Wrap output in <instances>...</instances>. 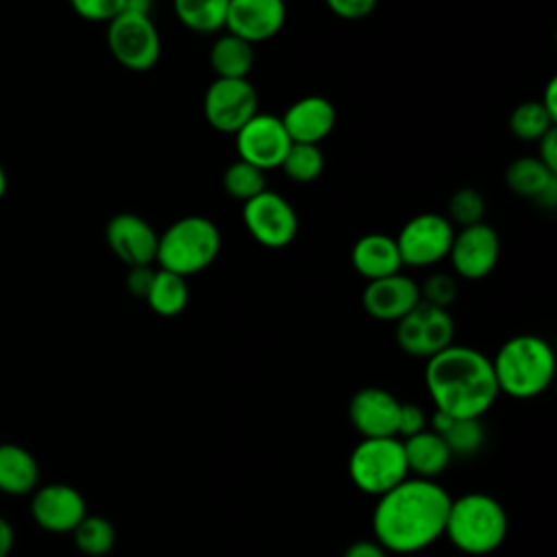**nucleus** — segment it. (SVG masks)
Masks as SVG:
<instances>
[{"instance_id": "obj_1", "label": "nucleus", "mask_w": 557, "mask_h": 557, "mask_svg": "<svg viewBox=\"0 0 557 557\" xmlns=\"http://www.w3.org/2000/svg\"><path fill=\"white\" fill-rule=\"evenodd\" d=\"M450 494L431 479L407 476L381 494L372 511L374 540L387 553H420L444 535Z\"/></svg>"}, {"instance_id": "obj_2", "label": "nucleus", "mask_w": 557, "mask_h": 557, "mask_svg": "<svg viewBox=\"0 0 557 557\" xmlns=\"http://www.w3.org/2000/svg\"><path fill=\"white\" fill-rule=\"evenodd\" d=\"M424 385L435 409L450 418H481L500 394L492 359L459 344L426 359Z\"/></svg>"}, {"instance_id": "obj_3", "label": "nucleus", "mask_w": 557, "mask_h": 557, "mask_svg": "<svg viewBox=\"0 0 557 557\" xmlns=\"http://www.w3.org/2000/svg\"><path fill=\"white\" fill-rule=\"evenodd\" d=\"M500 394L511 398H535L546 392L557 372V359L550 344L533 333L509 337L492 359Z\"/></svg>"}, {"instance_id": "obj_4", "label": "nucleus", "mask_w": 557, "mask_h": 557, "mask_svg": "<svg viewBox=\"0 0 557 557\" xmlns=\"http://www.w3.org/2000/svg\"><path fill=\"white\" fill-rule=\"evenodd\" d=\"M505 507L490 494L470 492L450 500L444 535L466 555H490L507 537Z\"/></svg>"}, {"instance_id": "obj_5", "label": "nucleus", "mask_w": 557, "mask_h": 557, "mask_svg": "<svg viewBox=\"0 0 557 557\" xmlns=\"http://www.w3.org/2000/svg\"><path fill=\"white\" fill-rule=\"evenodd\" d=\"M222 248V235L205 215H183L159 233L157 257L161 270L178 276H194L207 270Z\"/></svg>"}, {"instance_id": "obj_6", "label": "nucleus", "mask_w": 557, "mask_h": 557, "mask_svg": "<svg viewBox=\"0 0 557 557\" xmlns=\"http://www.w3.org/2000/svg\"><path fill=\"white\" fill-rule=\"evenodd\" d=\"M348 474L357 490L381 496L409 476L400 437H361L348 459Z\"/></svg>"}, {"instance_id": "obj_7", "label": "nucleus", "mask_w": 557, "mask_h": 557, "mask_svg": "<svg viewBox=\"0 0 557 557\" xmlns=\"http://www.w3.org/2000/svg\"><path fill=\"white\" fill-rule=\"evenodd\" d=\"M113 59L131 72H148L161 59V35L150 15L124 11L107 24Z\"/></svg>"}, {"instance_id": "obj_8", "label": "nucleus", "mask_w": 557, "mask_h": 557, "mask_svg": "<svg viewBox=\"0 0 557 557\" xmlns=\"http://www.w3.org/2000/svg\"><path fill=\"white\" fill-rule=\"evenodd\" d=\"M455 226L442 213H418L409 218L394 237L403 265L429 268L448 257Z\"/></svg>"}, {"instance_id": "obj_9", "label": "nucleus", "mask_w": 557, "mask_h": 557, "mask_svg": "<svg viewBox=\"0 0 557 557\" xmlns=\"http://www.w3.org/2000/svg\"><path fill=\"white\" fill-rule=\"evenodd\" d=\"M242 220L248 235L265 248H285L298 235L296 209L285 196L272 189H263L246 200L242 205Z\"/></svg>"}, {"instance_id": "obj_10", "label": "nucleus", "mask_w": 557, "mask_h": 557, "mask_svg": "<svg viewBox=\"0 0 557 557\" xmlns=\"http://www.w3.org/2000/svg\"><path fill=\"white\" fill-rule=\"evenodd\" d=\"M455 320L448 309L420 300L396 322V344L403 352L429 359L453 344Z\"/></svg>"}, {"instance_id": "obj_11", "label": "nucleus", "mask_w": 557, "mask_h": 557, "mask_svg": "<svg viewBox=\"0 0 557 557\" xmlns=\"http://www.w3.org/2000/svg\"><path fill=\"white\" fill-rule=\"evenodd\" d=\"M259 111V96L248 78H215L202 98V113L218 133L235 135Z\"/></svg>"}, {"instance_id": "obj_12", "label": "nucleus", "mask_w": 557, "mask_h": 557, "mask_svg": "<svg viewBox=\"0 0 557 557\" xmlns=\"http://www.w3.org/2000/svg\"><path fill=\"white\" fill-rule=\"evenodd\" d=\"M292 139L278 115L257 111L237 133L235 150L237 159L259 168L261 172L281 168Z\"/></svg>"}, {"instance_id": "obj_13", "label": "nucleus", "mask_w": 557, "mask_h": 557, "mask_svg": "<svg viewBox=\"0 0 557 557\" xmlns=\"http://www.w3.org/2000/svg\"><path fill=\"white\" fill-rule=\"evenodd\" d=\"M500 257L498 233L487 224L479 222L455 231L448 259L457 276L479 281L492 274Z\"/></svg>"}, {"instance_id": "obj_14", "label": "nucleus", "mask_w": 557, "mask_h": 557, "mask_svg": "<svg viewBox=\"0 0 557 557\" xmlns=\"http://www.w3.org/2000/svg\"><path fill=\"white\" fill-rule=\"evenodd\" d=\"M30 516L48 533H72L87 516V503L67 483H46L33 492Z\"/></svg>"}, {"instance_id": "obj_15", "label": "nucleus", "mask_w": 557, "mask_h": 557, "mask_svg": "<svg viewBox=\"0 0 557 557\" xmlns=\"http://www.w3.org/2000/svg\"><path fill=\"white\" fill-rule=\"evenodd\" d=\"M104 239L111 252L128 268L154 263L159 233L137 213H115L104 226Z\"/></svg>"}, {"instance_id": "obj_16", "label": "nucleus", "mask_w": 557, "mask_h": 557, "mask_svg": "<svg viewBox=\"0 0 557 557\" xmlns=\"http://www.w3.org/2000/svg\"><path fill=\"white\" fill-rule=\"evenodd\" d=\"M400 400L376 385L361 387L348 403V420L361 437H396Z\"/></svg>"}, {"instance_id": "obj_17", "label": "nucleus", "mask_w": 557, "mask_h": 557, "mask_svg": "<svg viewBox=\"0 0 557 557\" xmlns=\"http://www.w3.org/2000/svg\"><path fill=\"white\" fill-rule=\"evenodd\" d=\"M418 302H420V285L403 272L368 281L361 294V305L366 313L383 322H398Z\"/></svg>"}, {"instance_id": "obj_18", "label": "nucleus", "mask_w": 557, "mask_h": 557, "mask_svg": "<svg viewBox=\"0 0 557 557\" xmlns=\"http://www.w3.org/2000/svg\"><path fill=\"white\" fill-rule=\"evenodd\" d=\"M285 0H228L224 28L248 44L272 39L285 24Z\"/></svg>"}, {"instance_id": "obj_19", "label": "nucleus", "mask_w": 557, "mask_h": 557, "mask_svg": "<svg viewBox=\"0 0 557 557\" xmlns=\"http://www.w3.org/2000/svg\"><path fill=\"white\" fill-rule=\"evenodd\" d=\"M335 120V104L318 94H309L294 100L281 115V122L292 144H320L324 137L333 133Z\"/></svg>"}, {"instance_id": "obj_20", "label": "nucleus", "mask_w": 557, "mask_h": 557, "mask_svg": "<svg viewBox=\"0 0 557 557\" xmlns=\"http://www.w3.org/2000/svg\"><path fill=\"white\" fill-rule=\"evenodd\" d=\"M350 263L355 272L368 281L396 274L403 268L396 239L387 233L361 235L350 250Z\"/></svg>"}, {"instance_id": "obj_21", "label": "nucleus", "mask_w": 557, "mask_h": 557, "mask_svg": "<svg viewBox=\"0 0 557 557\" xmlns=\"http://www.w3.org/2000/svg\"><path fill=\"white\" fill-rule=\"evenodd\" d=\"M507 187L522 198L537 200L544 207L557 205V174L537 157H518L505 170Z\"/></svg>"}, {"instance_id": "obj_22", "label": "nucleus", "mask_w": 557, "mask_h": 557, "mask_svg": "<svg viewBox=\"0 0 557 557\" xmlns=\"http://www.w3.org/2000/svg\"><path fill=\"white\" fill-rule=\"evenodd\" d=\"M403 450H405V461H407L409 474H413L418 479L435 481V476H440L453 459L442 435H437L435 431H429V429L405 437Z\"/></svg>"}, {"instance_id": "obj_23", "label": "nucleus", "mask_w": 557, "mask_h": 557, "mask_svg": "<svg viewBox=\"0 0 557 557\" xmlns=\"http://www.w3.org/2000/svg\"><path fill=\"white\" fill-rule=\"evenodd\" d=\"M39 487V463L35 455L20 444H0V492L7 496H26Z\"/></svg>"}, {"instance_id": "obj_24", "label": "nucleus", "mask_w": 557, "mask_h": 557, "mask_svg": "<svg viewBox=\"0 0 557 557\" xmlns=\"http://www.w3.org/2000/svg\"><path fill=\"white\" fill-rule=\"evenodd\" d=\"M209 63L215 78H248L255 63L252 44L226 30L211 44Z\"/></svg>"}, {"instance_id": "obj_25", "label": "nucleus", "mask_w": 557, "mask_h": 557, "mask_svg": "<svg viewBox=\"0 0 557 557\" xmlns=\"http://www.w3.org/2000/svg\"><path fill=\"white\" fill-rule=\"evenodd\" d=\"M144 300L157 315H163V318L178 315L189 302L187 278L157 268L152 285Z\"/></svg>"}, {"instance_id": "obj_26", "label": "nucleus", "mask_w": 557, "mask_h": 557, "mask_svg": "<svg viewBox=\"0 0 557 557\" xmlns=\"http://www.w3.org/2000/svg\"><path fill=\"white\" fill-rule=\"evenodd\" d=\"M178 22L194 33H218L226 24L228 0H172Z\"/></svg>"}, {"instance_id": "obj_27", "label": "nucleus", "mask_w": 557, "mask_h": 557, "mask_svg": "<svg viewBox=\"0 0 557 557\" xmlns=\"http://www.w3.org/2000/svg\"><path fill=\"white\" fill-rule=\"evenodd\" d=\"M74 546L87 557H104L115 544V529L104 516H85L72 531Z\"/></svg>"}, {"instance_id": "obj_28", "label": "nucleus", "mask_w": 557, "mask_h": 557, "mask_svg": "<svg viewBox=\"0 0 557 557\" xmlns=\"http://www.w3.org/2000/svg\"><path fill=\"white\" fill-rule=\"evenodd\" d=\"M281 170L294 183H313L324 170V154L318 144H292Z\"/></svg>"}, {"instance_id": "obj_29", "label": "nucleus", "mask_w": 557, "mask_h": 557, "mask_svg": "<svg viewBox=\"0 0 557 557\" xmlns=\"http://www.w3.org/2000/svg\"><path fill=\"white\" fill-rule=\"evenodd\" d=\"M222 187L224 191L239 200L242 205L250 198H255L257 194H261L265 187V172H261L259 168L237 159L233 163H228V168L222 174Z\"/></svg>"}, {"instance_id": "obj_30", "label": "nucleus", "mask_w": 557, "mask_h": 557, "mask_svg": "<svg viewBox=\"0 0 557 557\" xmlns=\"http://www.w3.org/2000/svg\"><path fill=\"white\" fill-rule=\"evenodd\" d=\"M437 435H442L453 457H470L481 450L485 442L481 418H453L448 426Z\"/></svg>"}, {"instance_id": "obj_31", "label": "nucleus", "mask_w": 557, "mask_h": 557, "mask_svg": "<svg viewBox=\"0 0 557 557\" xmlns=\"http://www.w3.org/2000/svg\"><path fill=\"white\" fill-rule=\"evenodd\" d=\"M553 126H555V120L548 115V111L542 107L540 100L520 102L509 115V128L522 141H537Z\"/></svg>"}, {"instance_id": "obj_32", "label": "nucleus", "mask_w": 557, "mask_h": 557, "mask_svg": "<svg viewBox=\"0 0 557 557\" xmlns=\"http://www.w3.org/2000/svg\"><path fill=\"white\" fill-rule=\"evenodd\" d=\"M487 211L485 198L479 189L474 187H459L457 191H453V196L448 198V211L446 218L450 220L453 226H472L483 222Z\"/></svg>"}, {"instance_id": "obj_33", "label": "nucleus", "mask_w": 557, "mask_h": 557, "mask_svg": "<svg viewBox=\"0 0 557 557\" xmlns=\"http://www.w3.org/2000/svg\"><path fill=\"white\" fill-rule=\"evenodd\" d=\"M455 298H457V281L453 278V274L435 272L420 285V300L429 305L448 309Z\"/></svg>"}, {"instance_id": "obj_34", "label": "nucleus", "mask_w": 557, "mask_h": 557, "mask_svg": "<svg viewBox=\"0 0 557 557\" xmlns=\"http://www.w3.org/2000/svg\"><path fill=\"white\" fill-rule=\"evenodd\" d=\"M70 9L87 22H111L124 13V0H67Z\"/></svg>"}, {"instance_id": "obj_35", "label": "nucleus", "mask_w": 557, "mask_h": 557, "mask_svg": "<svg viewBox=\"0 0 557 557\" xmlns=\"http://www.w3.org/2000/svg\"><path fill=\"white\" fill-rule=\"evenodd\" d=\"M426 429V416L424 409L413 405V403H400L398 411V426H396V437L405 440L409 435H416Z\"/></svg>"}, {"instance_id": "obj_36", "label": "nucleus", "mask_w": 557, "mask_h": 557, "mask_svg": "<svg viewBox=\"0 0 557 557\" xmlns=\"http://www.w3.org/2000/svg\"><path fill=\"white\" fill-rule=\"evenodd\" d=\"M379 0H324L326 9L342 20H363L376 9Z\"/></svg>"}, {"instance_id": "obj_37", "label": "nucleus", "mask_w": 557, "mask_h": 557, "mask_svg": "<svg viewBox=\"0 0 557 557\" xmlns=\"http://www.w3.org/2000/svg\"><path fill=\"white\" fill-rule=\"evenodd\" d=\"M154 268L152 265H135V268H128V274H126V287L128 292L135 296V298H146L150 285H152V278H154Z\"/></svg>"}, {"instance_id": "obj_38", "label": "nucleus", "mask_w": 557, "mask_h": 557, "mask_svg": "<svg viewBox=\"0 0 557 557\" xmlns=\"http://www.w3.org/2000/svg\"><path fill=\"white\" fill-rule=\"evenodd\" d=\"M537 146H540V154L537 159L557 174V126H553L548 133H544L540 139H537Z\"/></svg>"}, {"instance_id": "obj_39", "label": "nucleus", "mask_w": 557, "mask_h": 557, "mask_svg": "<svg viewBox=\"0 0 557 557\" xmlns=\"http://www.w3.org/2000/svg\"><path fill=\"white\" fill-rule=\"evenodd\" d=\"M389 553L372 537V540H357L346 550L344 557H387Z\"/></svg>"}, {"instance_id": "obj_40", "label": "nucleus", "mask_w": 557, "mask_h": 557, "mask_svg": "<svg viewBox=\"0 0 557 557\" xmlns=\"http://www.w3.org/2000/svg\"><path fill=\"white\" fill-rule=\"evenodd\" d=\"M13 546H15V529L4 516H0V557H9Z\"/></svg>"}, {"instance_id": "obj_41", "label": "nucleus", "mask_w": 557, "mask_h": 557, "mask_svg": "<svg viewBox=\"0 0 557 557\" xmlns=\"http://www.w3.org/2000/svg\"><path fill=\"white\" fill-rule=\"evenodd\" d=\"M542 107L548 111V115L557 122V78H550L546 89H544V96L540 98Z\"/></svg>"}, {"instance_id": "obj_42", "label": "nucleus", "mask_w": 557, "mask_h": 557, "mask_svg": "<svg viewBox=\"0 0 557 557\" xmlns=\"http://www.w3.org/2000/svg\"><path fill=\"white\" fill-rule=\"evenodd\" d=\"M150 9H152V0H124V11L150 15Z\"/></svg>"}, {"instance_id": "obj_43", "label": "nucleus", "mask_w": 557, "mask_h": 557, "mask_svg": "<svg viewBox=\"0 0 557 557\" xmlns=\"http://www.w3.org/2000/svg\"><path fill=\"white\" fill-rule=\"evenodd\" d=\"M7 187H9V178H7L4 168L0 165V200H2V198H4V194H7Z\"/></svg>"}]
</instances>
